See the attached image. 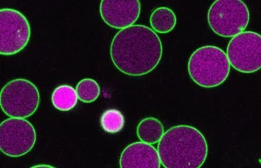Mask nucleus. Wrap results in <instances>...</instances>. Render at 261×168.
I'll return each mask as SVG.
<instances>
[{"mask_svg": "<svg viewBox=\"0 0 261 168\" xmlns=\"http://www.w3.org/2000/svg\"><path fill=\"white\" fill-rule=\"evenodd\" d=\"M226 56L232 68L242 73H253L261 68V36L253 31L243 32L231 38Z\"/></svg>", "mask_w": 261, "mask_h": 168, "instance_id": "7", "label": "nucleus"}, {"mask_svg": "<svg viewBox=\"0 0 261 168\" xmlns=\"http://www.w3.org/2000/svg\"><path fill=\"white\" fill-rule=\"evenodd\" d=\"M231 65L224 50L213 45L197 49L188 61V73L197 85L218 87L227 79Z\"/></svg>", "mask_w": 261, "mask_h": 168, "instance_id": "3", "label": "nucleus"}, {"mask_svg": "<svg viewBox=\"0 0 261 168\" xmlns=\"http://www.w3.org/2000/svg\"><path fill=\"white\" fill-rule=\"evenodd\" d=\"M119 166L121 168H160L161 159L158 150L143 142L128 145L122 152Z\"/></svg>", "mask_w": 261, "mask_h": 168, "instance_id": "10", "label": "nucleus"}, {"mask_svg": "<svg viewBox=\"0 0 261 168\" xmlns=\"http://www.w3.org/2000/svg\"><path fill=\"white\" fill-rule=\"evenodd\" d=\"M31 26L25 16L12 8L0 10V54L13 56L27 47Z\"/></svg>", "mask_w": 261, "mask_h": 168, "instance_id": "6", "label": "nucleus"}, {"mask_svg": "<svg viewBox=\"0 0 261 168\" xmlns=\"http://www.w3.org/2000/svg\"><path fill=\"white\" fill-rule=\"evenodd\" d=\"M37 135L30 121L23 118L6 119L0 125V149L7 156H23L35 146Z\"/></svg>", "mask_w": 261, "mask_h": 168, "instance_id": "8", "label": "nucleus"}, {"mask_svg": "<svg viewBox=\"0 0 261 168\" xmlns=\"http://www.w3.org/2000/svg\"><path fill=\"white\" fill-rule=\"evenodd\" d=\"M43 166H45V167H53V166H50V165H34V166H33V167H34V168H36V167H43Z\"/></svg>", "mask_w": 261, "mask_h": 168, "instance_id": "16", "label": "nucleus"}, {"mask_svg": "<svg viewBox=\"0 0 261 168\" xmlns=\"http://www.w3.org/2000/svg\"><path fill=\"white\" fill-rule=\"evenodd\" d=\"M100 125L107 133H119L125 126V117L118 109H107L101 115Z\"/></svg>", "mask_w": 261, "mask_h": 168, "instance_id": "14", "label": "nucleus"}, {"mask_svg": "<svg viewBox=\"0 0 261 168\" xmlns=\"http://www.w3.org/2000/svg\"><path fill=\"white\" fill-rule=\"evenodd\" d=\"M157 150L164 167L199 168L207 158L208 145L199 130L178 125L164 133Z\"/></svg>", "mask_w": 261, "mask_h": 168, "instance_id": "2", "label": "nucleus"}, {"mask_svg": "<svg viewBox=\"0 0 261 168\" xmlns=\"http://www.w3.org/2000/svg\"><path fill=\"white\" fill-rule=\"evenodd\" d=\"M39 104L40 94L37 86L24 78L6 83L0 93V107L12 118L30 117L37 111Z\"/></svg>", "mask_w": 261, "mask_h": 168, "instance_id": "5", "label": "nucleus"}, {"mask_svg": "<svg viewBox=\"0 0 261 168\" xmlns=\"http://www.w3.org/2000/svg\"><path fill=\"white\" fill-rule=\"evenodd\" d=\"M165 133L163 124L154 117H147L140 121L137 127V136L140 142L155 144L161 141Z\"/></svg>", "mask_w": 261, "mask_h": 168, "instance_id": "11", "label": "nucleus"}, {"mask_svg": "<svg viewBox=\"0 0 261 168\" xmlns=\"http://www.w3.org/2000/svg\"><path fill=\"white\" fill-rule=\"evenodd\" d=\"M77 92L73 87L63 84L57 87L51 94V103L55 109L67 112L72 109H74L77 105Z\"/></svg>", "mask_w": 261, "mask_h": 168, "instance_id": "13", "label": "nucleus"}, {"mask_svg": "<svg viewBox=\"0 0 261 168\" xmlns=\"http://www.w3.org/2000/svg\"><path fill=\"white\" fill-rule=\"evenodd\" d=\"M150 24L155 32L166 34L175 28L177 18L172 9L168 7H159L151 12Z\"/></svg>", "mask_w": 261, "mask_h": 168, "instance_id": "12", "label": "nucleus"}, {"mask_svg": "<svg viewBox=\"0 0 261 168\" xmlns=\"http://www.w3.org/2000/svg\"><path fill=\"white\" fill-rule=\"evenodd\" d=\"M162 54L160 37L151 28L141 24L119 30L111 44L113 64L130 77H141L151 72L161 62Z\"/></svg>", "mask_w": 261, "mask_h": 168, "instance_id": "1", "label": "nucleus"}, {"mask_svg": "<svg viewBox=\"0 0 261 168\" xmlns=\"http://www.w3.org/2000/svg\"><path fill=\"white\" fill-rule=\"evenodd\" d=\"M77 98L85 104H91L98 99L100 87L95 80L86 78L81 80L76 86Z\"/></svg>", "mask_w": 261, "mask_h": 168, "instance_id": "15", "label": "nucleus"}, {"mask_svg": "<svg viewBox=\"0 0 261 168\" xmlns=\"http://www.w3.org/2000/svg\"><path fill=\"white\" fill-rule=\"evenodd\" d=\"M207 21L217 35L233 38L243 32L249 24V10L241 0H217L209 8Z\"/></svg>", "mask_w": 261, "mask_h": 168, "instance_id": "4", "label": "nucleus"}, {"mask_svg": "<svg viewBox=\"0 0 261 168\" xmlns=\"http://www.w3.org/2000/svg\"><path fill=\"white\" fill-rule=\"evenodd\" d=\"M99 11L107 25L123 30L134 25L139 19L141 4L138 0H103Z\"/></svg>", "mask_w": 261, "mask_h": 168, "instance_id": "9", "label": "nucleus"}]
</instances>
